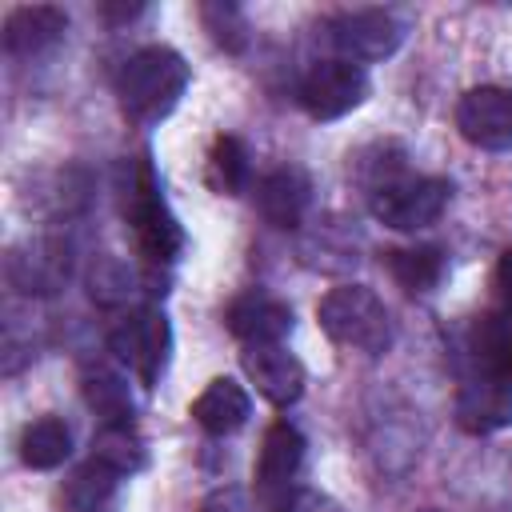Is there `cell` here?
<instances>
[{"label":"cell","mask_w":512,"mask_h":512,"mask_svg":"<svg viewBox=\"0 0 512 512\" xmlns=\"http://www.w3.org/2000/svg\"><path fill=\"white\" fill-rule=\"evenodd\" d=\"M116 472H108L104 464H96V460H88L72 480H68V492H64V500H68V508L72 512H104L108 504H112V492H116Z\"/></svg>","instance_id":"cell-21"},{"label":"cell","mask_w":512,"mask_h":512,"mask_svg":"<svg viewBox=\"0 0 512 512\" xmlns=\"http://www.w3.org/2000/svg\"><path fill=\"white\" fill-rule=\"evenodd\" d=\"M72 452V432L56 416H40L20 432V460L28 468H60Z\"/></svg>","instance_id":"cell-16"},{"label":"cell","mask_w":512,"mask_h":512,"mask_svg":"<svg viewBox=\"0 0 512 512\" xmlns=\"http://www.w3.org/2000/svg\"><path fill=\"white\" fill-rule=\"evenodd\" d=\"M240 364H244V376L256 384V392L268 404L288 408L304 396V384H308L304 364L284 344H244Z\"/></svg>","instance_id":"cell-10"},{"label":"cell","mask_w":512,"mask_h":512,"mask_svg":"<svg viewBox=\"0 0 512 512\" xmlns=\"http://www.w3.org/2000/svg\"><path fill=\"white\" fill-rule=\"evenodd\" d=\"M408 36V24L388 8H352L328 20V40L340 52V60L368 64L388 60Z\"/></svg>","instance_id":"cell-5"},{"label":"cell","mask_w":512,"mask_h":512,"mask_svg":"<svg viewBox=\"0 0 512 512\" xmlns=\"http://www.w3.org/2000/svg\"><path fill=\"white\" fill-rule=\"evenodd\" d=\"M496 296H500V304L504 308H512V248L500 256V264H496Z\"/></svg>","instance_id":"cell-25"},{"label":"cell","mask_w":512,"mask_h":512,"mask_svg":"<svg viewBox=\"0 0 512 512\" xmlns=\"http://www.w3.org/2000/svg\"><path fill=\"white\" fill-rule=\"evenodd\" d=\"M68 32V16L56 4H20L4 20V48L12 56H36Z\"/></svg>","instance_id":"cell-13"},{"label":"cell","mask_w":512,"mask_h":512,"mask_svg":"<svg viewBox=\"0 0 512 512\" xmlns=\"http://www.w3.org/2000/svg\"><path fill=\"white\" fill-rule=\"evenodd\" d=\"M84 396H88V404H92L108 424H128L132 400H128L124 376H116V372H96V376H88Z\"/></svg>","instance_id":"cell-22"},{"label":"cell","mask_w":512,"mask_h":512,"mask_svg":"<svg viewBox=\"0 0 512 512\" xmlns=\"http://www.w3.org/2000/svg\"><path fill=\"white\" fill-rule=\"evenodd\" d=\"M112 352L140 376L144 388H152L168 364V348H172V328H168V316L156 312V308H140L132 316H124L112 336H108Z\"/></svg>","instance_id":"cell-7"},{"label":"cell","mask_w":512,"mask_h":512,"mask_svg":"<svg viewBox=\"0 0 512 512\" xmlns=\"http://www.w3.org/2000/svg\"><path fill=\"white\" fill-rule=\"evenodd\" d=\"M248 412H252V396L244 392V384L228 380V376H216L204 384V392L192 400L188 416L212 432V436H232L236 428L248 424Z\"/></svg>","instance_id":"cell-14"},{"label":"cell","mask_w":512,"mask_h":512,"mask_svg":"<svg viewBox=\"0 0 512 512\" xmlns=\"http://www.w3.org/2000/svg\"><path fill=\"white\" fill-rule=\"evenodd\" d=\"M188 76L192 72L176 48L152 44V48L132 52L116 76V96H120L124 116L136 124H160L180 104Z\"/></svg>","instance_id":"cell-1"},{"label":"cell","mask_w":512,"mask_h":512,"mask_svg":"<svg viewBox=\"0 0 512 512\" xmlns=\"http://www.w3.org/2000/svg\"><path fill=\"white\" fill-rule=\"evenodd\" d=\"M312 180L300 168H276L256 184V208L272 228H296L308 212Z\"/></svg>","instance_id":"cell-15"},{"label":"cell","mask_w":512,"mask_h":512,"mask_svg":"<svg viewBox=\"0 0 512 512\" xmlns=\"http://www.w3.org/2000/svg\"><path fill=\"white\" fill-rule=\"evenodd\" d=\"M448 180L436 176H388L372 188V216L396 232H420L448 208Z\"/></svg>","instance_id":"cell-3"},{"label":"cell","mask_w":512,"mask_h":512,"mask_svg":"<svg viewBox=\"0 0 512 512\" xmlns=\"http://www.w3.org/2000/svg\"><path fill=\"white\" fill-rule=\"evenodd\" d=\"M128 220H132V232H136V244L148 260H176V252L184 248V232L172 216V208L164 204L160 196V184L152 176V164L148 156L136 164V176H132V192H128Z\"/></svg>","instance_id":"cell-4"},{"label":"cell","mask_w":512,"mask_h":512,"mask_svg":"<svg viewBox=\"0 0 512 512\" xmlns=\"http://www.w3.org/2000/svg\"><path fill=\"white\" fill-rule=\"evenodd\" d=\"M280 512H340L328 496H320V492H312V488H304V492H296V496H288L284 500V508Z\"/></svg>","instance_id":"cell-23"},{"label":"cell","mask_w":512,"mask_h":512,"mask_svg":"<svg viewBox=\"0 0 512 512\" xmlns=\"http://www.w3.org/2000/svg\"><path fill=\"white\" fill-rule=\"evenodd\" d=\"M456 128L472 148L508 152L512 148V88L480 84L464 92L456 104Z\"/></svg>","instance_id":"cell-8"},{"label":"cell","mask_w":512,"mask_h":512,"mask_svg":"<svg viewBox=\"0 0 512 512\" xmlns=\"http://www.w3.org/2000/svg\"><path fill=\"white\" fill-rule=\"evenodd\" d=\"M372 84L368 72L352 60H320L304 80H300V104L312 120H340L352 108L368 100Z\"/></svg>","instance_id":"cell-6"},{"label":"cell","mask_w":512,"mask_h":512,"mask_svg":"<svg viewBox=\"0 0 512 512\" xmlns=\"http://www.w3.org/2000/svg\"><path fill=\"white\" fill-rule=\"evenodd\" d=\"M456 424L472 436H492L512 424V376L480 368L456 392Z\"/></svg>","instance_id":"cell-9"},{"label":"cell","mask_w":512,"mask_h":512,"mask_svg":"<svg viewBox=\"0 0 512 512\" xmlns=\"http://www.w3.org/2000/svg\"><path fill=\"white\" fill-rule=\"evenodd\" d=\"M92 460L116 476H132L148 464V452H144V440L128 424H104L100 436L92 440Z\"/></svg>","instance_id":"cell-19"},{"label":"cell","mask_w":512,"mask_h":512,"mask_svg":"<svg viewBox=\"0 0 512 512\" xmlns=\"http://www.w3.org/2000/svg\"><path fill=\"white\" fill-rule=\"evenodd\" d=\"M300 464H304V436L288 420H276L264 432V444H260V456H256V488H260V496L276 500L284 508V492L296 480Z\"/></svg>","instance_id":"cell-11"},{"label":"cell","mask_w":512,"mask_h":512,"mask_svg":"<svg viewBox=\"0 0 512 512\" xmlns=\"http://www.w3.org/2000/svg\"><path fill=\"white\" fill-rule=\"evenodd\" d=\"M204 512H252V508H248L244 492L228 488V492H216V496H212V500L204 504Z\"/></svg>","instance_id":"cell-24"},{"label":"cell","mask_w":512,"mask_h":512,"mask_svg":"<svg viewBox=\"0 0 512 512\" xmlns=\"http://www.w3.org/2000/svg\"><path fill=\"white\" fill-rule=\"evenodd\" d=\"M224 320L228 332L240 336L244 344H280L292 328V308L268 292H244L228 304Z\"/></svg>","instance_id":"cell-12"},{"label":"cell","mask_w":512,"mask_h":512,"mask_svg":"<svg viewBox=\"0 0 512 512\" xmlns=\"http://www.w3.org/2000/svg\"><path fill=\"white\" fill-rule=\"evenodd\" d=\"M472 352H476V364L480 368H492V372L512 376V308L500 304L496 312H488V316L476 320Z\"/></svg>","instance_id":"cell-17"},{"label":"cell","mask_w":512,"mask_h":512,"mask_svg":"<svg viewBox=\"0 0 512 512\" xmlns=\"http://www.w3.org/2000/svg\"><path fill=\"white\" fill-rule=\"evenodd\" d=\"M248 176H252V164H248V148L236 140V136H220L208 152V184L224 196H236L248 188Z\"/></svg>","instance_id":"cell-20"},{"label":"cell","mask_w":512,"mask_h":512,"mask_svg":"<svg viewBox=\"0 0 512 512\" xmlns=\"http://www.w3.org/2000/svg\"><path fill=\"white\" fill-rule=\"evenodd\" d=\"M384 264L404 292H428L444 276V256H440V248H428V244L424 248H392V252H384Z\"/></svg>","instance_id":"cell-18"},{"label":"cell","mask_w":512,"mask_h":512,"mask_svg":"<svg viewBox=\"0 0 512 512\" xmlns=\"http://www.w3.org/2000/svg\"><path fill=\"white\" fill-rule=\"evenodd\" d=\"M316 320H320L324 336L348 352L380 356L392 344V316H388L384 300L364 284L328 288V296L316 304Z\"/></svg>","instance_id":"cell-2"}]
</instances>
